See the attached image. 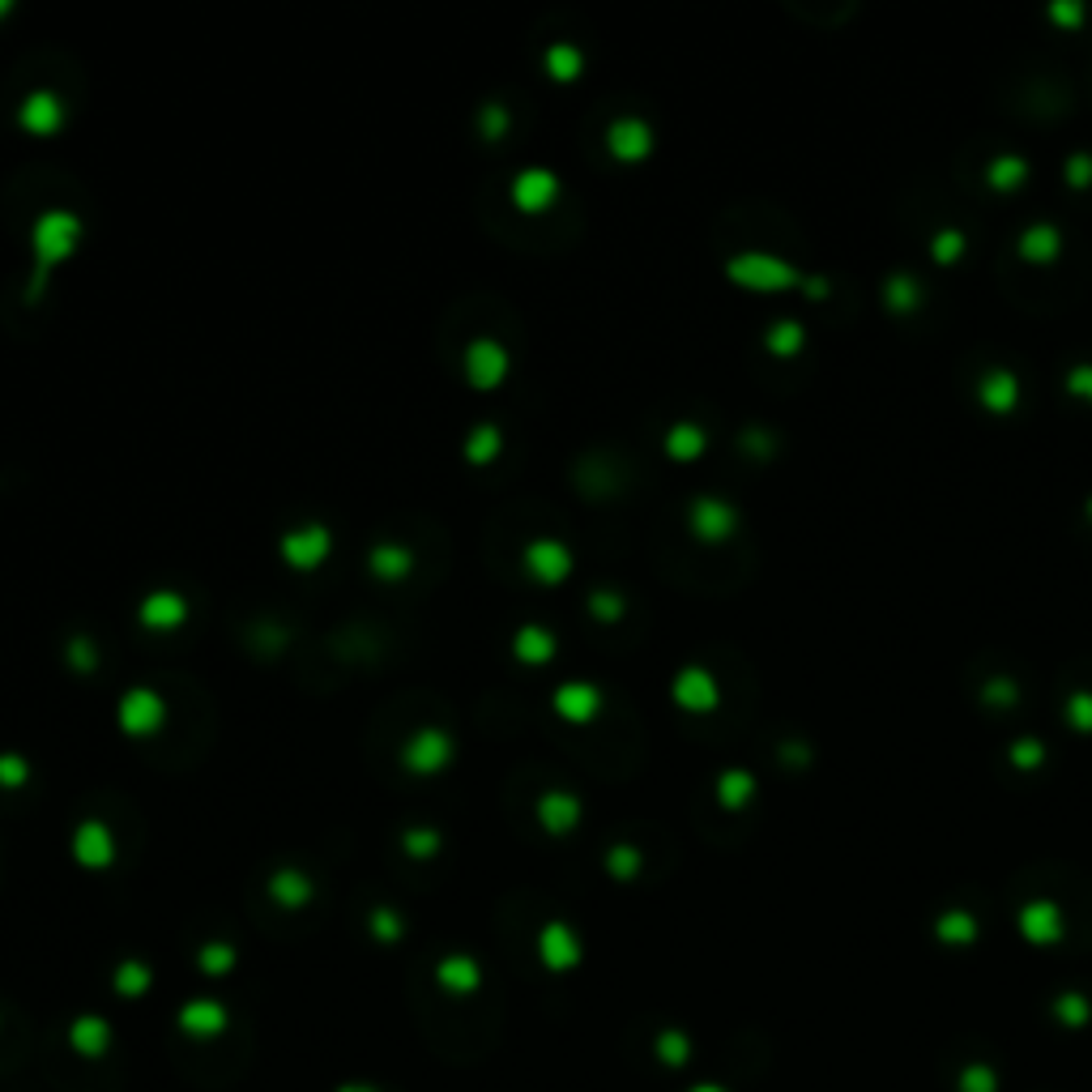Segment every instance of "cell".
I'll use <instances>...</instances> for the list:
<instances>
[{"mask_svg":"<svg viewBox=\"0 0 1092 1092\" xmlns=\"http://www.w3.org/2000/svg\"><path fill=\"white\" fill-rule=\"evenodd\" d=\"M86 239V218L65 205H47L31 223V278H26V303H39L43 290L52 287L56 269L77 257Z\"/></svg>","mask_w":1092,"mask_h":1092,"instance_id":"cell-1","label":"cell"},{"mask_svg":"<svg viewBox=\"0 0 1092 1092\" xmlns=\"http://www.w3.org/2000/svg\"><path fill=\"white\" fill-rule=\"evenodd\" d=\"M167 717H171L167 696L150 683H132L116 700V726L125 739H154L167 730Z\"/></svg>","mask_w":1092,"mask_h":1092,"instance_id":"cell-2","label":"cell"},{"mask_svg":"<svg viewBox=\"0 0 1092 1092\" xmlns=\"http://www.w3.org/2000/svg\"><path fill=\"white\" fill-rule=\"evenodd\" d=\"M452 760H457V742L445 726H418L406 735V742L397 747V764L402 772H410V777H440V772L452 769Z\"/></svg>","mask_w":1092,"mask_h":1092,"instance_id":"cell-3","label":"cell"},{"mask_svg":"<svg viewBox=\"0 0 1092 1092\" xmlns=\"http://www.w3.org/2000/svg\"><path fill=\"white\" fill-rule=\"evenodd\" d=\"M461 376L474 393H495L513 376V351L500 342V338H470L465 351H461Z\"/></svg>","mask_w":1092,"mask_h":1092,"instance_id":"cell-4","label":"cell"},{"mask_svg":"<svg viewBox=\"0 0 1092 1092\" xmlns=\"http://www.w3.org/2000/svg\"><path fill=\"white\" fill-rule=\"evenodd\" d=\"M726 278L751 290H785V287H803V269L790 265V260L772 257V253H735L726 257Z\"/></svg>","mask_w":1092,"mask_h":1092,"instance_id":"cell-5","label":"cell"},{"mask_svg":"<svg viewBox=\"0 0 1092 1092\" xmlns=\"http://www.w3.org/2000/svg\"><path fill=\"white\" fill-rule=\"evenodd\" d=\"M333 555V529L324 521H303V525H290L287 534L278 538V559L287 564L290 572H317L329 564Z\"/></svg>","mask_w":1092,"mask_h":1092,"instance_id":"cell-6","label":"cell"},{"mask_svg":"<svg viewBox=\"0 0 1092 1092\" xmlns=\"http://www.w3.org/2000/svg\"><path fill=\"white\" fill-rule=\"evenodd\" d=\"M739 525H742L739 504H730L726 495L705 491V495H696V500L687 504V529H692L696 543H705V546L730 543V538L739 534Z\"/></svg>","mask_w":1092,"mask_h":1092,"instance_id":"cell-7","label":"cell"},{"mask_svg":"<svg viewBox=\"0 0 1092 1092\" xmlns=\"http://www.w3.org/2000/svg\"><path fill=\"white\" fill-rule=\"evenodd\" d=\"M564 193V180L543 167V162H534V167H521L513 175V184H508V201H513V210L521 214H550L555 210V201Z\"/></svg>","mask_w":1092,"mask_h":1092,"instance_id":"cell-8","label":"cell"},{"mask_svg":"<svg viewBox=\"0 0 1092 1092\" xmlns=\"http://www.w3.org/2000/svg\"><path fill=\"white\" fill-rule=\"evenodd\" d=\"M521 564H525V572L538 580L543 589H555V585H564V580L572 577V568H577V559H572V546L559 543V538H529L525 550H521Z\"/></svg>","mask_w":1092,"mask_h":1092,"instance_id":"cell-9","label":"cell"},{"mask_svg":"<svg viewBox=\"0 0 1092 1092\" xmlns=\"http://www.w3.org/2000/svg\"><path fill=\"white\" fill-rule=\"evenodd\" d=\"M13 120H18V129L31 132V137H56L68 120V103L61 90L39 86V90H31V95L18 103V116Z\"/></svg>","mask_w":1092,"mask_h":1092,"instance_id":"cell-10","label":"cell"},{"mask_svg":"<svg viewBox=\"0 0 1092 1092\" xmlns=\"http://www.w3.org/2000/svg\"><path fill=\"white\" fill-rule=\"evenodd\" d=\"M653 146H657V132L644 116H619V120L607 125V154L614 162H623V167L644 162L653 154Z\"/></svg>","mask_w":1092,"mask_h":1092,"instance_id":"cell-11","label":"cell"},{"mask_svg":"<svg viewBox=\"0 0 1092 1092\" xmlns=\"http://www.w3.org/2000/svg\"><path fill=\"white\" fill-rule=\"evenodd\" d=\"M602 705H607V696H602V687L589 683V678H568V683H559V687L550 692L555 717H564L568 726H589V721H598V717H602Z\"/></svg>","mask_w":1092,"mask_h":1092,"instance_id":"cell-12","label":"cell"},{"mask_svg":"<svg viewBox=\"0 0 1092 1092\" xmlns=\"http://www.w3.org/2000/svg\"><path fill=\"white\" fill-rule=\"evenodd\" d=\"M671 700H675L683 713H696V717H705L713 708L721 705V687H717V675L700 666V662H692V666H683L675 678H671Z\"/></svg>","mask_w":1092,"mask_h":1092,"instance_id":"cell-13","label":"cell"},{"mask_svg":"<svg viewBox=\"0 0 1092 1092\" xmlns=\"http://www.w3.org/2000/svg\"><path fill=\"white\" fill-rule=\"evenodd\" d=\"M137 623L146 632H175L189 623V598L180 589H150L137 602Z\"/></svg>","mask_w":1092,"mask_h":1092,"instance_id":"cell-14","label":"cell"},{"mask_svg":"<svg viewBox=\"0 0 1092 1092\" xmlns=\"http://www.w3.org/2000/svg\"><path fill=\"white\" fill-rule=\"evenodd\" d=\"M580 815H585V806H580V799L572 790H543L534 799V820L550 836H568L580 824Z\"/></svg>","mask_w":1092,"mask_h":1092,"instance_id":"cell-15","label":"cell"},{"mask_svg":"<svg viewBox=\"0 0 1092 1092\" xmlns=\"http://www.w3.org/2000/svg\"><path fill=\"white\" fill-rule=\"evenodd\" d=\"M418 555L415 546H406L402 538H381V543L367 546V572L381 580V585H402V580L415 572Z\"/></svg>","mask_w":1092,"mask_h":1092,"instance_id":"cell-16","label":"cell"},{"mask_svg":"<svg viewBox=\"0 0 1092 1092\" xmlns=\"http://www.w3.org/2000/svg\"><path fill=\"white\" fill-rule=\"evenodd\" d=\"M1020 393H1025V385H1020V376L1011 367H986L977 376V402H982V410H991L998 418L1016 415Z\"/></svg>","mask_w":1092,"mask_h":1092,"instance_id":"cell-17","label":"cell"},{"mask_svg":"<svg viewBox=\"0 0 1092 1092\" xmlns=\"http://www.w3.org/2000/svg\"><path fill=\"white\" fill-rule=\"evenodd\" d=\"M73 858L86 870L111 867V858H116V836H111V828L103 820H82L73 828Z\"/></svg>","mask_w":1092,"mask_h":1092,"instance_id":"cell-18","label":"cell"},{"mask_svg":"<svg viewBox=\"0 0 1092 1092\" xmlns=\"http://www.w3.org/2000/svg\"><path fill=\"white\" fill-rule=\"evenodd\" d=\"M1062 248H1067V239H1062V226L1050 223V218H1037V223H1028L1020 235H1016V253L1028 260V265H1054L1062 257Z\"/></svg>","mask_w":1092,"mask_h":1092,"instance_id":"cell-19","label":"cell"},{"mask_svg":"<svg viewBox=\"0 0 1092 1092\" xmlns=\"http://www.w3.org/2000/svg\"><path fill=\"white\" fill-rule=\"evenodd\" d=\"M508 649H513V657L521 666H546V662H555L559 641H555V632L543 628V623H521Z\"/></svg>","mask_w":1092,"mask_h":1092,"instance_id":"cell-20","label":"cell"},{"mask_svg":"<svg viewBox=\"0 0 1092 1092\" xmlns=\"http://www.w3.org/2000/svg\"><path fill=\"white\" fill-rule=\"evenodd\" d=\"M500 452H504V427L500 422H474L465 431V440H461V461L474 465V470L500 461Z\"/></svg>","mask_w":1092,"mask_h":1092,"instance_id":"cell-21","label":"cell"},{"mask_svg":"<svg viewBox=\"0 0 1092 1092\" xmlns=\"http://www.w3.org/2000/svg\"><path fill=\"white\" fill-rule=\"evenodd\" d=\"M922 299H927V287H922V278H918V274L897 269V274H888V278H884V308H888L892 317H909V312H918V308H922Z\"/></svg>","mask_w":1092,"mask_h":1092,"instance_id":"cell-22","label":"cell"},{"mask_svg":"<svg viewBox=\"0 0 1092 1092\" xmlns=\"http://www.w3.org/2000/svg\"><path fill=\"white\" fill-rule=\"evenodd\" d=\"M662 449H666L671 461H696V457H705V449H708V431L700 422H692V418H678V422L666 427Z\"/></svg>","mask_w":1092,"mask_h":1092,"instance_id":"cell-23","label":"cell"},{"mask_svg":"<svg viewBox=\"0 0 1092 1092\" xmlns=\"http://www.w3.org/2000/svg\"><path fill=\"white\" fill-rule=\"evenodd\" d=\"M713 794H717V803L726 806V811H742V806L760 794V781H756L751 769H721L717 781H713Z\"/></svg>","mask_w":1092,"mask_h":1092,"instance_id":"cell-24","label":"cell"},{"mask_svg":"<svg viewBox=\"0 0 1092 1092\" xmlns=\"http://www.w3.org/2000/svg\"><path fill=\"white\" fill-rule=\"evenodd\" d=\"M543 68H546V77H550V82H577L580 73H585V52H580V43H572V39H555V43H546Z\"/></svg>","mask_w":1092,"mask_h":1092,"instance_id":"cell-25","label":"cell"},{"mask_svg":"<svg viewBox=\"0 0 1092 1092\" xmlns=\"http://www.w3.org/2000/svg\"><path fill=\"white\" fill-rule=\"evenodd\" d=\"M1028 171H1032V167H1028L1025 154H1011V150H1007V154H995V159L986 162V184H991L995 193H1016V189L1028 180Z\"/></svg>","mask_w":1092,"mask_h":1092,"instance_id":"cell-26","label":"cell"},{"mask_svg":"<svg viewBox=\"0 0 1092 1092\" xmlns=\"http://www.w3.org/2000/svg\"><path fill=\"white\" fill-rule=\"evenodd\" d=\"M764 351L772 358H794V354L806 351V329L799 321H790V317H781V321H772L764 329Z\"/></svg>","mask_w":1092,"mask_h":1092,"instance_id":"cell-27","label":"cell"},{"mask_svg":"<svg viewBox=\"0 0 1092 1092\" xmlns=\"http://www.w3.org/2000/svg\"><path fill=\"white\" fill-rule=\"evenodd\" d=\"M65 662H68V671H73V675H95V671H98V644H95V636H86V632L68 636Z\"/></svg>","mask_w":1092,"mask_h":1092,"instance_id":"cell-28","label":"cell"},{"mask_svg":"<svg viewBox=\"0 0 1092 1092\" xmlns=\"http://www.w3.org/2000/svg\"><path fill=\"white\" fill-rule=\"evenodd\" d=\"M964 248H968V235L961 226H943V231H934L931 239V260L934 265H956L964 257Z\"/></svg>","mask_w":1092,"mask_h":1092,"instance_id":"cell-29","label":"cell"},{"mask_svg":"<svg viewBox=\"0 0 1092 1092\" xmlns=\"http://www.w3.org/2000/svg\"><path fill=\"white\" fill-rule=\"evenodd\" d=\"M34 777V764L22 751H0V790H26Z\"/></svg>","mask_w":1092,"mask_h":1092,"instance_id":"cell-30","label":"cell"},{"mask_svg":"<svg viewBox=\"0 0 1092 1092\" xmlns=\"http://www.w3.org/2000/svg\"><path fill=\"white\" fill-rule=\"evenodd\" d=\"M269 892L282 900V904H299V900L312 897V884H308V879H303L299 870L282 867L278 875H274V879H269Z\"/></svg>","mask_w":1092,"mask_h":1092,"instance_id":"cell-31","label":"cell"},{"mask_svg":"<svg viewBox=\"0 0 1092 1092\" xmlns=\"http://www.w3.org/2000/svg\"><path fill=\"white\" fill-rule=\"evenodd\" d=\"M508 129H513V111H508L504 103H482V111H479L482 141H504Z\"/></svg>","mask_w":1092,"mask_h":1092,"instance_id":"cell-32","label":"cell"},{"mask_svg":"<svg viewBox=\"0 0 1092 1092\" xmlns=\"http://www.w3.org/2000/svg\"><path fill=\"white\" fill-rule=\"evenodd\" d=\"M1007 764L1011 769H1041L1046 764V742L1041 739H1032V735H1025V739H1011V747H1007Z\"/></svg>","mask_w":1092,"mask_h":1092,"instance_id":"cell-33","label":"cell"},{"mask_svg":"<svg viewBox=\"0 0 1092 1092\" xmlns=\"http://www.w3.org/2000/svg\"><path fill=\"white\" fill-rule=\"evenodd\" d=\"M589 614H593L598 623H619V619L628 614V598L614 593V589H593V593H589Z\"/></svg>","mask_w":1092,"mask_h":1092,"instance_id":"cell-34","label":"cell"},{"mask_svg":"<svg viewBox=\"0 0 1092 1092\" xmlns=\"http://www.w3.org/2000/svg\"><path fill=\"white\" fill-rule=\"evenodd\" d=\"M1062 717H1067V726H1071V730H1080V735H1092V692H1089V687H1075V692L1067 696V705H1062Z\"/></svg>","mask_w":1092,"mask_h":1092,"instance_id":"cell-35","label":"cell"},{"mask_svg":"<svg viewBox=\"0 0 1092 1092\" xmlns=\"http://www.w3.org/2000/svg\"><path fill=\"white\" fill-rule=\"evenodd\" d=\"M982 700L991 708H1011L1016 700H1020V683L1011 675H991L986 683H982Z\"/></svg>","mask_w":1092,"mask_h":1092,"instance_id":"cell-36","label":"cell"},{"mask_svg":"<svg viewBox=\"0 0 1092 1092\" xmlns=\"http://www.w3.org/2000/svg\"><path fill=\"white\" fill-rule=\"evenodd\" d=\"M777 436L772 431H764V427H742L739 431V452H747V457H756V461H769V457H777Z\"/></svg>","mask_w":1092,"mask_h":1092,"instance_id":"cell-37","label":"cell"},{"mask_svg":"<svg viewBox=\"0 0 1092 1092\" xmlns=\"http://www.w3.org/2000/svg\"><path fill=\"white\" fill-rule=\"evenodd\" d=\"M1062 388H1067V397H1075V402H1089V406H1092V358H1080V363H1071V367L1062 372Z\"/></svg>","mask_w":1092,"mask_h":1092,"instance_id":"cell-38","label":"cell"},{"mask_svg":"<svg viewBox=\"0 0 1092 1092\" xmlns=\"http://www.w3.org/2000/svg\"><path fill=\"white\" fill-rule=\"evenodd\" d=\"M402 849H406L410 858H436L440 833H436V828H406V833H402Z\"/></svg>","mask_w":1092,"mask_h":1092,"instance_id":"cell-39","label":"cell"},{"mask_svg":"<svg viewBox=\"0 0 1092 1092\" xmlns=\"http://www.w3.org/2000/svg\"><path fill=\"white\" fill-rule=\"evenodd\" d=\"M1062 180H1067V189H1092V154L1089 150H1075L1071 159L1062 162Z\"/></svg>","mask_w":1092,"mask_h":1092,"instance_id":"cell-40","label":"cell"},{"mask_svg":"<svg viewBox=\"0 0 1092 1092\" xmlns=\"http://www.w3.org/2000/svg\"><path fill=\"white\" fill-rule=\"evenodd\" d=\"M1046 18L1059 22V26H1080V22L1089 18V9H1084L1080 0H1050V4H1046Z\"/></svg>","mask_w":1092,"mask_h":1092,"instance_id":"cell-41","label":"cell"},{"mask_svg":"<svg viewBox=\"0 0 1092 1092\" xmlns=\"http://www.w3.org/2000/svg\"><path fill=\"white\" fill-rule=\"evenodd\" d=\"M607 867H611L614 875H636V867H641V849H636V845H611V849H607Z\"/></svg>","mask_w":1092,"mask_h":1092,"instance_id":"cell-42","label":"cell"},{"mask_svg":"<svg viewBox=\"0 0 1092 1092\" xmlns=\"http://www.w3.org/2000/svg\"><path fill=\"white\" fill-rule=\"evenodd\" d=\"M777 760L790 764V769H806V764L815 760V751H811V742H803V739H785L777 747Z\"/></svg>","mask_w":1092,"mask_h":1092,"instance_id":"cell-43","label":"cell"},{"mask_svg":"<svg viewBox=\"0 0 1092 1092\" xmlns=\"http://www.w3.org/2000/svg\"><path fill=\"white\" fill-rule=\"evenodd\" d=\"M803 290L811 299H828V295H833V282H828V278H815V274H803Z\"/></svg>","mask_w":1092,"mask_h":1092,"instance_id":"cell-44","label":"cell"},{"mask_svg":"<svg viewBox=\"0 0 1092 1092\" xmlns=\"http://www.w3.org/2000/svg\"><path fill=\"white\" fill-rule=\"evenodd\" d=\"M13 9H18V4H13V0H0V18H9V13H13Z\"/></svg>","mask_w":1092,"mask_h":1092,"instance_id":"cell-45","label":"cell"},{"mask_svg":"<svg viewBox=\"0 0 1092 1092\" xmlns=\"http://www.w3.org/2000/svg\"><path fill=\"white\" fill-rule=\"evenodd\" d=\"M1084 516H1089V521H1092V495H1089V500H1084Z\"/></svg>","mask_w":1092,"mask_h":1092,"instance_id":"cell-46","label":"cell"}]
</instances>
